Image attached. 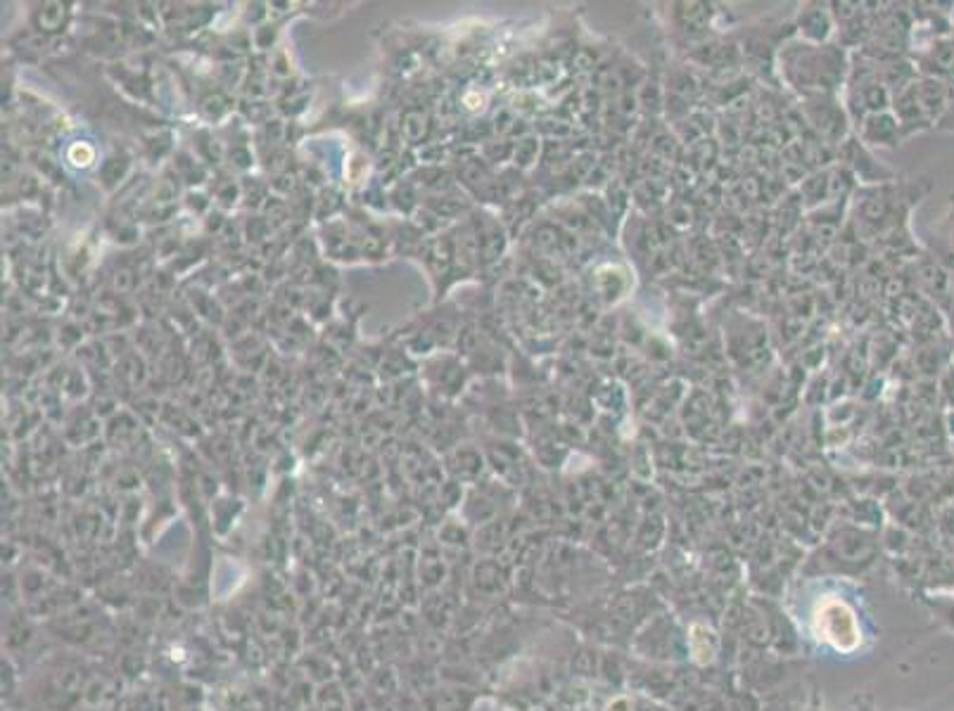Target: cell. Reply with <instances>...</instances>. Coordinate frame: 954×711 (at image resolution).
Instances as JSON below:
<instances>
[{
	"mask_svg": "<svg viewBox=\"0 0 954 711\" xmlns=\"http://www.w3.org/2000/svg\"><path fill=\"white\" fill-rule=\"evenodd\" d=\"M921 277H923V282H928V287L936 292V294H940V292H947V282H950V277H947L945 270H940L936 263L923 266L921 268Z\"/></svg>",
	"mask_w": 954,
	"mask_h": 711,
	"instance_id": "4",
	"label": "cell"
},
{
	"mask_svg": "<svg viewBox=\"0 0 954 711\" xmlns=\"http://www.w3.org/2000/svg\"><path fill=\"white\" fill-rule=\"evenodd\" d=\"M689 650L694 654L696 661L701 664H708V661L715 659L717 654V638L712 629H708L705 624H694L689 631Z\"/></svg>",
	"mask_w": 954,
	"mask_h": 711,
	"instance_id": "2",
	"label": "cell"
},
{
	"mask_svg": "<svg viewBox=\"0 0 954 711\" xmlns=\"http://www.w3.org/2000/svg\"><path fill=\"white\" fill-rule=\"evenodd\" d=\"M945 102V90L943 85L936 81H926L923 85H918V105L926 107V109H933V107H940Z\"/></svg>",
	"mask_w": 954,
	"mask_h": 711,
	"instance_id": "3",
	"label": "cell"
},
{
	"mask_svg": "<svg viewBox=\"0 0 954 711\" xmlns=\"http://www.w3.org/2000/svg\"><path fill=\"white\" fill-rule=\"evenodd\" d=\"M879 124H881V126H876V121H874V119L869 121V131H874V133H869V138L881 140V142H888V140L895 135V131H897L895 121H893V119H888V117H879Z\"/></svg>",
	"mask_w": 954,
	"mask_h": 711,
	"instance_id": "5",
	"label": "cell"
},
{
	"mask_svg": "<svg viewBox=\"0 0 954 711\" xmlns=\"http://www.w3.org/2000/svg\"><path fill=\"white\" fill-rule=\"evenodd\" d=\"M817 636L836 647L838 652H852L862 643V631L852 607L840 597H826L815 609Z\"/></svg>",
	"mask_w": 954,
	"mask_h": 711,
	"instance_id": "1",
	"label": "cell"
},
{
	"mask_svg": "<svg viewBox=\"0 0 954 711\" xmlns=\"http://www.w3.org/2000/svg\"><path fill=\"white\" fill-rule=\"evenodd\" d=\"M613 709H615V711H632V704H629V702L625 700V697H618V700H615V702L608 704V711H613Z\"/></svg>",
	"mask_w": 954,
	"mask_h": 711,
	"instance_id": "6",
	"label": "cell"
}]
</instances>
